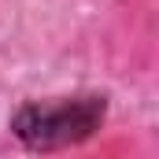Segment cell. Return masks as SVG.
Returning a JSON list of instances; mask_svg holds the SVG:
<instances>
[{"label": "cell", "instance_id": "cell-1", "mask_svg": "<svg viewBox=\"0 0 159 159\" xmlns=\"http://www.w3.org/2000/svg\"><path fill=\"white\" fill-rule=\"evenodd\" d=\"M111 115V96L96 89L63 93V96H34L22 100L7 115V133L34 156L70 152L100 137Z\"/></svg>", "mask_w": 159, "mask_h": 159}]
</instances>
